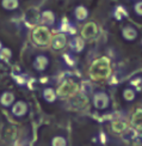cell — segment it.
I'll use <instances>...</instances> for the list:
<instances>
[{"mask_svg": "<svg viewBox=\"0 0 142 146\" xmlns=\"http://www.w3.org/2000/svg\"><path fill=\"white\" fill-rule=\"evenodd\" d=\"M32 40L38 46H46L49 42H52L50 31L47 27H37L32 33Z\"/></svg>", "mask_w": 142, "mask_h": 146, "instance_id": "1", "label": "cell"}, {"mask_svg": "<svg viewBox=\"0 0 142 146\" xmlns=\"http://www.w3.org/2000/svg\"><path fill=\"white\" fill-rule=\"evenodd\" d=\"M110 72L109 68V62L106 59H102V60H98L93 64L91 68V74L94 79L98 78H105Z\"/></svg>", "mask_w": 142, "mask_h": 146, "instance_id": "2", "label": "cell"}, {"mask_svg": "<svg viewBox=\"0 0 142 146\" xmlns=\"http://www.w3.org/2000/svg\"><path fill=\"white\" fill-rule=\"evenodd\" d=\"M75 90H77V84L75 83L72 82V80H66L60 85V88L57 89L56 94L60 97H62V98H66V97L73 95L74 92H75Z\"/></svg>", "mask_w": 142, "mask_h": 146, "instance_id": "3", "label": "cell"}, {"mask_svg": "<svg viewBox=\"0 0 142 146\" xmlns=\"http://www.w3.org/2000/svg\"><path fill=\"white\" fill-rule=\"evenodd\" d=\"M11 111H12V114H13L15 116L22 117V116H24V115L28 113V104L25 102H23V101H18V102H16L13 104V107H12V109H11Z\"/></svg>", "mask_w": 142, "mask_h": 146, "instance_id": "4", "label": "cell"}, {"mask_svg": "<svg viewBox=\"0 0 142 146\" xmlns=\"http://www.w3.org/2000/svg\"><path fill=\"white\" fill-rule=\"evenodd\" d=\"M94 106L98 108V109H104L106 108L108 104H109V97L106 96V94L104 92H97L94 95Z\"/></svg>", "mask_w": 142, "mask_h": 146, "instance_id": "5", "label": "cell"}, {"mask_svg": "<svg viewBox=\"0 0 142 146\" xmlns=\"http://www.w3.org/2000/svg\"><path fill=\"white\" fill-rule=\"evenodd\" d=\"M34 68L36 71H44L48 65H49V60L46 55H37L34 60Z\"/></svg>", "mask_w": 142, "mask_h": 146, "instance_id": "6", "label": "cell"}, {"mask_svg": "<svg viewBox=\"0 0 142 146\" xmlns=\"http://www.w3.org/2000/svg\"><path fill=\"white\" fill-rule=\"evenodd\" d=\"M54 22H55V15L50 10H46L41 13V23L43 25L49 27L52 24H54Z\"/></svg>", "mask_w": 142, "mask_h": 146, "instance_id": "7", "label": "cell"}, {"mask_svg": "<svg viewBox=\"0 0 142 146\" xmlns=\"http://www.w3.org/2000/svg\"><path fill=\"white\" fill-rule=\"evenodd\" d=\"M66 44V36L62 35V34H59V35H55L54 37L52 38V47L54 49H61V48H63Z\"/></svg>", "mask_w": 142, "mask_h": 146, "instance_id": "8", "label": "cell"}, {"mask_svg": "<svg viewBox=\"0 0 142 146\" xmlns=\"http://www.w3.org/2000/svg\"><path fill=\"white\" fill-rule=\"evenodd\" d=\"M15 98H16L15 94L10 92V91H5V92L1 94V96H0V103H1V106H4V107H11L13 104Z\"/></svg>", "mask_w": 142, "mask_h": 146, "instance_id": "9", "label": "cell"}, {"mask_svg": "<svg viewBox=\"0 0 142 146\" xmlns=\"http://www.w3.org/2000/svg\"><path fill=\"white\" fill-rule=\"evenodd\" d=\"M56 95H57L56 91L53 90L52 88H46L42 91L43 100H44L46 102H48V103H52V102H54L55 100H56Z\"/></svg>", "mask_w": 142, "mask_h": 146, "instance_id": "10", "label": "cell"}, {"mask_svg": "<svg viewBox=\"0 0 142 146\" xmlns=\"http://www.w3.org/2000/svg\"><path fill=\"white\" fill-rule=\"evenodd\" d=\"M74 16H75V18L78 21H84L89 16V12H87V9L85 7V6H78V7L75 9V11H74Z\"/></svg>", "mask_w": 142, "mask_h": 146, "instance_id": "11", "label": "cell"}, {"mask_svg": "<svg viewBox=\"0 0 142 146\" xmlns=\"http://www.w3.org/2000/svg\"><path fill=\"white\" fill-rule=\"evenodd\" d=\"M97 33V28L93 23H89V24H86L84 30H83V35H84V37H92V36H94Z\"/></svg>", "mask_w": 142, "mask_h": 146, "instance_id": "12", "label": "cell"}, {"mask_svg": "<svg viewBox=\"0 0 142 146\" xmlns=\"http://www.w3.org/2000/svg\"><path fill=\"white\" fill-rule=\"evenodd\" d=\"M123 36H124L127 40L133 41L137 36V31L133 27H125L124 29H123Z\"/></svg>", "mask_w": 142, "mask_h": 146, "instance_id": "13", "label": "cell"}, {"mask_svg": "<svg viewBox=\"0 0 142 146\" xmlns=\"http://www.w3.org/2000/svg\"><path fill=\"white\" fill-rule=\"evenodd\" d=\"M69 46H71V48H72L73 50H75V52H81V50L84 49V47H85V43H84L83 38L77 37V38L72 40V42H71Z\"/></svg>", "mask_w": 142, "mask_h": 146, "instance_id": "14", "label": "cell"}, {"mask_svg": "<svg viewBox=\"0 0 142 146\" xmlns=\"http://www.w3.org/2000/svg\"><path fill=\"white\" fill-rule=\"evenodd\" d=\"M59 30L61 33H68V34H75V28H74L69 22H62L59 25Z\"/></svg>", "mask_w": 142, "mask_h": 146, "instance_id": "15", "label": "cell"}, {"mask_svg": "<svg viewBox=\"0 0 142 146\" xmlns=\"http://www.w3.org/2000/svg\"><path fill=\"white\" fill-rule=\"evenodd\" d=\"M1 6L5 10L12 11L18 7V1L17 0H4V1H1Z\"/></svg>", "mask_w": 142, "mask_h": 146, "instance_id": "16", "label": "cell"}, {"mask_svg": "<svg viewBox=\"0 0 142 146\" xmlns=\"http://www.w3.org/2000/svg\"><path fill=\"white\" fill-rule=\"evenodd\" d=\"M12 56V52L9 49V48H3L1 52H0V60L5 62H9L10 59Z\"/></svg>", "mask_w": 142, "mask_h": 146, "instance_id": "17", "label": "cell"}, {"mask_svg": "<svg viewBox=\"0 0 142 146\" xmlns=\"http://www.w3.org/2000/svg\"><path fill=\"white\" fill-rule=\"evenodd\" d=\"M52 146H67V141L63 137L56 135L52 139Z\"/></svg>", "mask_w": 142, "mask_h": 146, "instance_id": "18", "label": "cell"}, {"mask_svg": "<svg viewBox=\"0 0 142 146\" xmlns=\"http://www.w3.org/2000/svg\"><path fill=\"white\" fill-rule=\"evenodd\" d=\"M134 125H136V127H142V111H139L134 117Z\"/></svg>", "mask_w": 142, "mask_h": 146, "instance_id": "19", "label": "cell"}, {"mask_svg": "<svg viewBox=\"0 0 142 146\" xmlns=\"http://www.w3.org/2000/svg\"><path fill=\"white\" fill-rule=\"evenodd\" d=\"M63 60L66 61V64L68 66H73L74 64H75V60H74V58L72 55H69V54H65L63 55Z\"/></svg>", "mask_w": 142, "mask_h": 146, "instance_id": "20", "label": "cell"}, {"mask_svg": "<svg viewBox=\"0 0 142 146\" xmlns=\"http://www.w3.org/2000/svg\"><path fill=\"white\" fill-rule=\"evenodd\" d=\"M135 97V92L131 90V89H128V90H125L124 91V98L125 100H128V101H131L133 98Z\"/></svg>", "mask_w": 142, "mask_h": 146, "instance_id": "21", "label": "cell"}, {"mask_svg": "<svg viewBox=\"0 0 142 146\" xmlns=\"http://www.w3.org/2000/svg\"><path fill=\"white\" fill-rule=\"evenodd\" d=\"M135 11H136V13L142 16V1L137 3L136 5H135Z\"/></svg>", "mask_w": 142, "mask_h": 146, "instance_id": "22", "label": "cell"}, {"mask_svg": "<svg viewBox=\"0 0 142 146\" xmlns=\"http://www.w3.org/2000/svg\"><path fill=\"white\" fill-rule=\"evenodd\" d=\"M13 78H15V80H16L18 84H20V85L25 84V79H24L22 76H13Z\"/></svg>", "mask_w": 142, "mask_h": 146, "instance_id": "23", "label": "cell"}, {"mask_svg": "<svg viewBox=\"0 0 142 146\" xmlns=\"http://www.w3.org/2000/svg\"><path fill=\"white\" fill-rule=\"evenodd\" d=\"M1 49H3V43L0 42V52H1Z\"/></svg>", "mask_w": 142, "mask_h": 146, "instance_id": "24", "label": "cell"}]
</instances>
